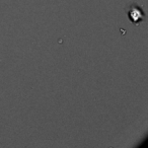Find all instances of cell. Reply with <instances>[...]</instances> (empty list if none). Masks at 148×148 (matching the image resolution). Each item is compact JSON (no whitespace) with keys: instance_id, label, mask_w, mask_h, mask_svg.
I'll return each instance as SVG.
<instances>
[{"instance_id":"6da1fadb","label":"cell","mask_w":148,"mask_h":148,"mask_svg":"<svg viewBox=\"0 0 148 148\" xmlns=\"http://www.w3.org/2000/svg\"><path fill=\"white\" fill-rule=\"evenodd\" d=\"M127 15L130 23H132L135 25H138L145 19V12L142 9V7H140L137 4L130 5L129 9L127 11Z\"/></svg>"}]
</instances>
